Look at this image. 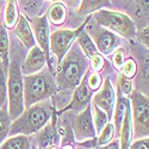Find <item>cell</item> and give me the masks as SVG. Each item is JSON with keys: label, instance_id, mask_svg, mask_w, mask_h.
I'll return each mask as SVG.
<instances>
[{"label": "cell", "instance_id": "6da1fadb", "mask_svg": "<svg viewBox=\"0 0 149 149\" xmlns=\"http://www.w3.org/2000/svg\"><path fill=\"white\" fill-rule=\"evenodd\" d=\"M53 115V106L49 102L29 107L25 112H23L20 117L10 127V135L13 136L17 134L30 135L42 129L49 118Z\"/></svg>", "mask_w": 149, "mask_h": 149}, {"label": "cell", "instance_id": "2e32d148", "mask_svg": "<svg viewBox=\"0 0 149 149\" xmlns=\"http://www.w3.org/2000/svg\"><path fill=\"white\" fill-rule=\"evenodd\" d=\"M66 8L61 3H56L54 4L50 8H49L48 16L50 18L53 24H63L66 20Z\"/></svg>", "mask_w": 149, "mask_h": 149}, {"label": "cell", "instance_id": "f546056e", "mask_svg": "<svg viewBox=\"0 0 149 149\" xmlns=\"http://www.w3.org/2000/svg\"><path fill=\"white\" fill-rule=\"evenodd\" d=\"M99 86H100V77H99V74L94 73L92 75H90L88 77V87L91 88V91L98 90Z\"/></svg>", "mask_w": 149, "mask_h": 149}, {"label": "cell", "instance_id": "ac0fdd59", "mask_svg": "<svg viewBox=\"0 0 149 149\" xmlns=\"http://www.w3.org/2000/svg\"><path fill=\"white\" fill-rule=\"evenodd\" d=\"M0 57L3 63L8 67V37L3 23H0Z\"/></svg>", "mask_w": 149, "mask_h": 149}, {"label": "cell", "instance_id": "d4e9b609", "mask_svg": "<svg viewBox=\"0 0 149 149\" xmlns=\"http://www.w3.org/2000/svg\"><path fill=\"white\" fill-rule=\"evenodd\" d=\"M107 5H110L109 1H82L81 7L79 10V13L85 15L90 11H93V10H97V8H102V7L107 6Z\"/></svg>", "mask_w": 149, "mask_h": 149}, {"label": "cell", "instance_id": "f1b7e54d", "mask_svg": "<svg viewBox=\"0 0 149 149\" xmlns=\"http://www.w3.org/2000/svg\"><path fill=\"white\" fill-rule=\"evenodd\" d=\"M119 88L124 94H129L131 92V82L125 77L119 75Z\"/></svg>", "mask_w": 149, "mask_h": 149}, {"label": "cell", "instance_id": "1f68e13d", "mask_svg": "<svg viewBox=\"0 0 149 149\" xmlns=\"http://www.w3.org/2000/svg\"><path fill=\"white\" fill-rule=\"evenodd\" d=\"M103 63H104V60H103V57L99 55V54H95L92 57V67H93V69L99 70V69L103 67Z\"/></svg>", "mask_w": 149, "mask_h": 149}, {"label": "cell", "instance_id": "e0dca14e", "mask_svg": "<svg viewBox=\"0 0 149 149\" xmlns=\"http://www.w3.org/2000/svg\"><path fill=\"white\" fill-rule=\"evenodd\" d=\"M7 67L0 62V109L5 107L7 99Z\"/></svg>", "mask_w": 149, "mask_h": 149}, {"label": "cell", "instance_id": "4dcf8cb0", "mask_svg": "<svg viewBox=\"0 0 149 149\" xmlns=\"http://www.w3.org/2000/svg\"><path fill=\"white\" fill-rule=\"evenodd\" d=\"M123 63H124V53L122 49H118L113 56V65H115L116 69H120Z\"/></svg>", "mask_w": 149, "mask_h": 149}, {"label": "cell", "instance_id": "d590c367", "mask_svg": "<svg viewBox=\"0 0 149 149\" xmlns=\"http://www.w3.org/2000/svg\"><path fill=\"white\" fill-rule=\"evenodd\" d=\"M63 149H73V147H72V146H66Z\"/></svg>", "mask_w": 149, "mask_h": 149}, {"label": "cell", "instance_id": "836d02e7", "mask_svg": "<svg viewBox=\"0 0 149 149\" xmlns=\"http://www.w3.org/2000/svg\"><path fill=\"white\" fill-rule=\"evenodd\" d=\"M139 38L143 44H146L148 47V28H144L143 30H141L139 32Z\"/></svg>", "mask_w": 149, "mask_h": 149}, {"label": "cell", "instance_id": "7402d4cb", "mask_svg": "<svg viewBox=\"0 0 149 149\" xmlns=\"http://www.w3.org/2000/svg\"><path fill=\"white\" fill-rule=\"evenodd\" d=\"M10 127V116L6 107L0 109V144L7 137Z\"/></svg>", "mask_w": 149, "mask_h": 149}, {"label": "cell", "instance_id": "e575fe53", "mask_svg": "<svg viewBox=\"0 0 149 149\" xmlns=\"http://www.w3.org/2000/svg\"><path fill=\"white\" fill-rule=\"evenodd\" d=\"M99 149H119V143L118 142H113V143H111V144H109L106 147H102Z\"/></svg>", "mask_w": 149, "mask_h": 149}, {"label": "cell", "instance_id": "cb8c5ba5", "mask_svg": "<svg viewBox=\"0 0 149 149\" xmlns=\"http://www.w3.org/2000/svg\"><path fill=\"white\" fill-rule=\"evenodd\" d=\"M129 107V102L124 98H118V104H117V111H116V125L117 128H120L122 119H124L127 109Z\"/></svg>", "mask_w": 149, "mask_h": 149}, {"label": "cell", "instance_id": "8992f818", "mask_svg": "<svg viewBox=\"0 0 149 149\" xmlns=\"http://www.w3.org/2000/svg\"><path fill=\"white\" fill-rule=\"evenodd\" d=\"M132 103V115H134V128L136 137H146L148 136V98L142 95L140 92L135 91L131 94Z\"/></svg>", "mask_w": 149, "mask_h": 149}, {"label": "cell", "instance_id": "9c48e42d", "mask_svg": "<svg viewBox=\"0 0 149 149\" xmlns=\"http://www.w3.org/2000/svg\"><path fill=\"white\" fill-rule=\"evenodd\" d=\"M74 132H75V139L78 141H84L94 137L95 131L92 123L91 107L88 105L86 106V109L77 117L75 122H74Z\"/></svg>", "mask_w": 149, "mask_h": 149}, {"label": "cell", "instance_id": "ba28073f", "mask_svg": "<svg viewBox=\"0 0 149 149\" xmlns=\"http://www.w3.org/2000/svg\"><path fill=\"white\" fill-rule=\"evenodd\" d=\"M32 26L41 45V50L44 53L45 60L48 61L49 68L52 69V61H50V35H49V26H48V22H47V16L40 17V18H35L32 22Z\"/></svg>", "mask_w": 149, "mask_h": 149}, {"label": "cell", "instance_id": "d6a6232c", "mask_svg": "<svg viewBox=\"0 0 149 149\" xmlns=\"http://www.w3.org/2000/svg\"><path fill=\"white\" fill-rule=\"evenodd\" d=\"M130 149H148V137L141 141H136L130 147Z\"/></svg>", "mask_w": 149, "mask_h": 149}, {"label": "cell", "instance_id": "8d00e7d4", "mask_svg": "<svg viewBox=\"0 0 149 149\" xmlns=\"http://www.w3.org/2000/svg\"><path fill=\"white\" fill-rule=\"evenodd\" d=\"M52 149H56V148H52Z\"/></svg>", "mask_w": 149, "mask_h": 149}, {"label": "cell", "instance_id": "4fadbf2b", "mask_svg": "<svg viewBox=\"0 0 149 149\" xmlns=\"http://www.w3.org/2000/svg\"><path fill=\"white\" fill-rule=\"evenodd\" d=\"M88 77L90 73L86 74V77L82 79V81L79 84L75 92H74L73 102L67 109H74V110H80L84 106H87L90 98H91V90L88 87Z\"/></svg>", "mask_w": 149, "mask_h": 149}, {"label": "cell", "instance_id": "30bf717a", "mask_svg": "<svg viewBox=\"0 0 149 149\" xmlns=\"http://www.w3.org/2000/svg\"><path fill=\"white\" fill-rule=\"evenodd\" d=\"M98 49L103 54H110L120 44V40L116 35L104 29H93L92 32Z\"/></svg>", "mask_w": 149, "mask_h": 149}, {"label": "cell", "instance_id": "7c38bea8", "mask_svg": "<svg viewBox=\"0 0 149 149\" xmlns=\"http://www.w3.org/2000/svg\"><path fill=\"white\" fill-rule=\"evenodd\" d=\"M113 102H115V94H113L112 86H111L110 80L106 79L102 91L94 95V104L95 106H100L103 110H105L106 116H109L110 118L111 112H112V107H113Z\"/></svg>", "mask_w": 149, "mask_h": 149}, {"label": "cell", "instance_id": "3957f363", "mask_svg": "<svg viewBox=\"0 0 149 149\" xmlns=\"http://www.w3.org/2000/svg\"><path fill=\"white\" fill-rule=\"evenodd\" d=\"M7 91L10 99V118L17 119L24 111V94H23V77L22 69L17 61H13L8 69Z\"/></svg>", "mask_w": 149, "mask_h": 149}, {"label": "cell", "instance_id": "d6986e66", "mask_svg": "<svg viewBox=\"0 0 149 149\" xmlns=\"http://www.w3.org/2000/svg\"><path fill=\"white\" fill-rule=\"evenodd\" d=\"M0 149H29V142L24 135H19L4 142L0 146Z\"/></svg>", "mask_w": 149, "mask_h": 149}, {"label": "cell", "instance_id": "44dd1931", "mask_svg": "<svg viewBox=\"0 0 149 149\" xmlns=\"http://www.w3.org/2000/svg\"><path fill=\"white\" fill-rule=\"evenodd\" d=\"M54 139V128L52 124L48 125L42 130V132L38 135V144L41 149H45L49 146H52Z\"/></svg>", "mask_w": 149, "mask_h": 149}, {"label": "cell", "instance_id": "9a60e30c", "mask_svg": "<svg viewBox=\"0 0 149 149\" xmlns=\"http://www.w3.org/2000/svg\"><path fill=\"white\" fill-rule=\"evenodd\" d=\"M130 140H131V115H130V107H128L122 123V144L119 146V148L129 149Z\"/></svg>", "mask_w": 149, "mask_h": 149}, {"label": "cell", "instance_id": "7a4b0ae2", "mask_svg": "<svg viewBox=\"0 0 149 149\" xmlns=\"http://www.w3.org/2000/svg\"><path fill=\"white\" fill-rule=\"evenodd\" d=\"M56 92V85L48 70H43L38 74H32L24 78L23 94L24 106L30 107L35 103L44 100L52 97Z\"/></svg>", "mask_w": 149, "mask_h": 149}, {"label": "cell", "instance_id": "52a82bcc", "mask_svg": "<svg viewBox=\"0 0 149 149\" xmlns=\"http://www.w3.org/2000/svg\"><path fill=\"white\" fill-rule=\"evenodd\" d=\"M84 26H85V24L78 30H73V31L72 30H58L52 35V37H50L52 50L57 56L60 62L63 58V55L68 50V48L72 44V42L74 41V38L82 31Z\"/></svg>", "mask_w": 149, "mask_h": 149}, {"label": "cell", "instance_id": "277c9868", "mask_svg": "<svg viewBox=\"0 0 149 149\" xmlns=\"http://www.w3.org/2000/svg\"><path fill=\"white\" fill-rule=\"evenodd\" d=\"M85 61L78 55V53L72 52L58 68L57 81L61 87L70 90L78 86L85 72Z\"/></svg>", "mask_w": 149, "mask_h": 149}, {"label": "cell", "instance_id": "5b68a950", "mask_svg": "<svg viewBox=\"0 0 149 149\" xmlns=\"http://www.w3.org/2000/svg\"><path fill=\"white\" fill-rule=\"evenodd\" d=\"M94 18L99 23V25L106 26L129 38H132L136 35V28L132 20L128 16L122 15L119 12L100 10L94 13Z\"/></svg>", "mask_w": 149, "mask_h": 149}, {"label": "cell", "instance_id": "5bb4252c", "mask_svg": "<svg viewBox=\"0 0 149 149\" xmlns=\"http://www.w3.org/2000/svg\"><path fill=\"white\" fill-rule=\"evenodd\" d=\"M16 35L22 40V42L25 44L26 48H33L35 47V38L32 31L30 29V25L28 20L25 19L24 16H19L18 22H17V26L15 29Z\"/></svg>", "mask_w": 149, "mask_h": 149}, {"label": "cell", "instance_id": "8fae6325", "mask_svg": "<svg viewBox=\"0 0 149 149\" xmlns=\"http://www.w3.org/2000/svg\"><path fill=\"white\" fill-rule=\"evenodd\" d=\"M45 56L44 53L41 50L40 47H33L29 52V55L26 56V60L23 65V74L25 75H32L33 73L42 70V68L45 65Z\"/></svg>", "mask_w": 149, "mask_h": 149}, {"label": "cell", "instance_id": "83f0119b", "mask_svg": "<svg viewBox=\"0 0 149 149\" xmlns=\"http://www.w3.org/2000/svg\"><path fill=\"white\" fill-rule=\"evenodd\" d=\"M94 118H95V128L97 131H102L104 129V127L106 125V122H107V116L105 112L99 109L98 106H94Z\"/></svg>", "mask_w": 149, "mask_h": 149}, {"label": "cell", "instance_id": "484cf974", "mask_svg": "<svg viewBox=\"0 0 149 149\" xmlns=\"http://www.w3.org/2000/svg\"><path fill=\"white\" fill-rule=\"evenodd\" d=\"M123 77H125L128 80L129 79H132L135 77L136 72H137V65H136V62L132 60V58H129L127 62H124L123 63Z\"/></svg>", "mask_w": 149, "mask_h": 149}, {"label": "cell", "instance_id": "603a6c76", "mask_svg": "<svg viewBox=\"0 0 149 149\" xmlns=\"http://www.w3.org/2000/svg\"><path fill=\"white\" fill-rule=\"evenodd\" d=\"M79 44L82 47V50L85 52V54L87 55L88 57H93L95 54H97V49L92 42V40L90 38V36L86 33V32H82L80 36H79V40H78Z\"/></svg>", "mask_w": 149, "mask_h": 149}, {"label": "cell", "instance_id": "ffe728a7", "mask_svg": "<svg viewBox=\"0 0 149 149\" xmlns=\"http://www.w3.org/2000/svg\"><path fill=\"white\" fill-rule=\"evenodd\" d=\"M18 15H17V7L16 1H7L5 15H4V24L6 28H13L17 23Z\"/></svg>", "mask_w": 149, "mask_h": 149}, {"label": "cell", "instance_id": "4316f807", "mask_svg": "<svg viewBox=\"0 0 149 149\" xmlns=\"http://www.w3.org/2000/svg\"><path fill=\"white\" fill-rule=\"evenodd\" d=\"M113 125L112 124H106L104 127V129L100 131V136H99V141H98V144L99 146H103V144H106L109 143V141H111V139L113 137Z\"/></svg>", "mask_w": 149, "mask_h": 149}]
</instances>
